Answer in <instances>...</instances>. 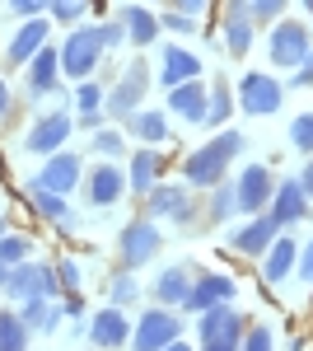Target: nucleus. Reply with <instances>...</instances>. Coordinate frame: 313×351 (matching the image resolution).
Segmentation results:
<instances>
[{"instance_id": "nucleus-7", "label": "nucleus", "mask_w": 313, "mask_h": 351, "mask_svg": "<svg viewBox=\"0 0 313 351\" xmlns=\"http://www.w3.org/2000/svg\"><path fill=\"white\" fill-rule=\"evenodd\" d=\"M183 337V319L173 314V309H164V304H155V309H145L140 314V324L131 328V351H164L168 342H178Z\"/></svg>"}, {"instance_id": "nucleus-15", "label": "nucleus", "mask_w": 313, "mask_h": 351, "mask_svg": "<svg viewBox=\"0 0 313 351\" xmlns=\"http://www.w3.org/2000/svg\"><path fill=\"white\" fill-rule=\"evenodd\" d=\"M84 337H89V347H99V351H117V347L131 342V324H127V314H122L117 304H108L99 314H89Z\"/></svg>"}, {"instance_id": "nucleus-16", "label": "nucleus", "mask_w": 313, "mask_h": 351, "mask_svg": "<svg viewBox=\"0 0 313 351\" xmlns=\"http://www.w3.org/2000/svg\"><path fill=\"white\" fill-rule=\"evenodd\" d=\"M234 192H238V211H243V216H258V211L271 206L276 178H271V169H266V164H248V169L238 173Z\"/></svg>"}, {"instance_id": "nucleus-34", "label": "nucleus", "mask_w": 313, "mask_h": 351, "mask_svg": "<svg viewBox=\"0 0 313 351\" xmlns=\"http://www.w3.org/2000/svg\"><path fill=\"white\" fill-rule=\"evenodd\" d=\"M206 192H210V220H215V225H225V220L238 216V192H234V183H215V188H206Z\"/></svg>"}, {"instance_id": "nucleus-28", "label": "nucleus", "mask_w": 313, "mask_h": 351, "mask_svg": "<svg viewBox=\"0 0 313 351\" xmlns=\"http://www.w3.org/2000/svg\"><path fill=\"white\" fill-rule=\"evenodd\" d=\"M127 132L136 136V141H145V145H164L168 141V112L159 108H136L127 117Z\"/></svg>"}, {"instance_id": "nucleus-31", "label": "nucleus", "mask_w": 313, "mask_h": 351, "mask_svg": "<svg viewBox=\"0 0 313 351\" xmlns=\"http://www.w3.org/2000/svg\"><path fill=\"white\" fill-rule=\"evenodd\" d=\"M253 38H258V24L253 19H225L220 24V43L229 56H248L253 52Z\"/></svg>"}, {"instance_id": "nucleus-35", "label": "nucleus", "mask_w": 313, "mask_h": 351, "mask_svg": "<svg viewBox=\"0 0 313 351\" xmlns=\"http://www.w3.org/2000/svg\"><path fill=\"white\" fill-rule=\"evenodd\" d=\"M89 150H94L99 160H122V155H127V136L117 132V127H99L94 141H89Z\"/></svg>"}, {"instance_id": "nucleus-27", "label": "nucleus", "mask_w": 313, "mask_h": 351, "mask_svg": "<svg viewBox=\"0 0 313 351\" xmlns=\"http://www.w3.org/2000/svg\"><path fill=\"white\" fill-rule=\"evenodd\" d=\"M19 319H24V328L28 332H56V324L66 319L61 314V304L56 300H47V295H33V300H19Z\"/></svg>"}, {"instance_id": "nucleus-4", "label": "nucleus", "mask_w": 313, "mask_h": 351, "mask_svg": "<svg viewBox=\"0 0 313 351\" xmlns=\"http://www.w3.org/2000/svg\"><path fill=\"white\" fill-rule=\"evenodd\" d=\"M313 47V28L299 24V19H276L271 33H266V61L276 71H295Z\"/></svg>"}, {"instance_id": "nucleus-46", "label": "nucleus", "mask_w": 313, "mask_h": 351, "mask_svg": "<svg viewBox=\"0 0 313 351\" xmlns=\"http://www.w3.org/2000/svg\"><path fill=\"white\" fill-rule=\"evenodd\" d=\"M14 14H24V19H33V14H47L52 10V0H5Z\"/></svg>"}, {"instance_id": "nucleus-17", "label": "nucleus", "mask_w": 313, "mask_h": 351, "mask_svg": "<svg viewBox=\"0 0 313 351\" xmlns=\"http://www.w3.org/2000/svg\"><path fill=\"white\" fill-rule=\"evenodd\" d=\"M266 211L276 216V225H281V230H295L299 220L313 216V202L304 197L299 178H281V183H276V192H271V206H266Z\"/></svg>"}, {"instance_id": "nucleus-56", "label": "nucleus", "mask_w": 313, "mask_h": 351, "mask_svg": "<svg viewBox=\"0 0 313 351\" xmlns=\"http://www.w3.org/2000/svg\"><path fill=\"white\" fill-rule=\"evenodd\" d=\"M299 5H304V10H313V0H299Z\"/></svg>"}, {"instance_id": "nucleus-33", "label": "nucleus", "mask_w": 313, "mask_h": 351, "mask_svg": "<svg viewBox=\"0 0 313 351\" xmlns=\"http://www.w3.org/2000/svg\"><path fill=\"white\" fill-rule=\"evenodd\" d=\"M108 300L117 304V309H127V304H136L140 300V286H136V271L117 267L112 276H108Z\"/></svg>"}, {"instance_id": "nucleus-22", "label": "nucleus", "mask_w": 313, "mask_h": 351, "mask_svg": "<svg viewBox=\"0 0 313 351\" xmlns=\"http://www.w3.org/2000/svg\"><path fill=\"white\" fill-rule=\"evenodd\" d=\"M258 263H262V281H266V286H281L290 271H295V263H299V243L281 230V234H276V243L262 253Z\"/></svg>"}, {"instance_id": "nucleus-39", "label": "nucleus", "mask_w": 313, "mask_h": 351, "mask_svg": "<svg viewBox=\"0 0 313 351\" xmlns=\"http://www.w3.org/2000/svg\"><path fill=\"white\" fill-rule=\"evenodd\" d=\"M238 351H276V332H271L266 324H248V332H243Z\"/></svg>"}, {"instance_id": "nucleus-1", "label": "nucleus", "mask_w": 313, "mask_h": 351, "mask_svg": "<svg viewBox=\"0 0 313 351\" xmlns=\"http://www.w3.org/2000/svg\"><path fill=\"white\" fill-rule=\"evenodd\" d=\"M243 145H248V141H243V132H234V127L215 132L206 145H197L183 160V183L187 188H215V183H225V169H229V160H238Z\"/></svg>"}, {"instance_id": "nucleus-25", "label": "nucleus", "mask_w": 313, "mask_h": 351, "mask_svg": "<svg viewBox=\"0 0 313 351\" xmlns=\"http://www.w3.org/2000/svg\"><path fill=\"white\" fill-rule=\"evenodd\" d=\"M117 19H122V28H127L131 47H150V43L159 38V14L150 10V5H136V0H131V5L117 10Z\"/></svg>"}, {"instance_id": "nucleus-45", "label": "nucleus", "mask_w": 313, "mask_h": 351, "mask_svg": "<svg viewBox=\"0 0 313 351\" xmlns=\"http://www.w3.org/2000/svg\"><path fill=\"white\" fill-rule=\"evenodd\" d=\"M286 84H290V89H309V84H313V47H309V56L295 66V75H290Z\"/></svg>"}, {"instance_id": "nucleus-40", "label": "nucleus", "mask_w": 313, "mask_h": 351, "mask_svg": "<svg viewBox=\"0 0 313 351\" xmlns=\"http://www.w3.org/2000/svg\"><path fill=\"white\" fill-rule=\"evenodd\" d=\"M89 5H94V0H52V10H47V14H52L56 24H71V28H75L79 14H84Z\"/></svg>"}, {"instance_id": "nucleus-3", "label": "nucleus", "mask_w": 313, "mask_h": 351, "mask_svg": "<svg viewBox=\"0 0 313 351\" xmlns=\"http://www.w3.org/2000/svg\"><path fill=\"white\" fill-rule=\"evenodd\" d=\"M248 332V319L238 314L234 304H215L206 314H197V337H201V351H238Z\"/></svg>"}, {"instance_id": "nucleus-32", "label": "nucleus", "mask_w": 313, "mask_h": 351, "mask_svg": "<svg viewBox=\"0 0 313 351\" xmlns=\"http://www.w3.org/2000/svg\"><path fill=\"white\" fill-rule=\"evenodd\" d=\"M28 332L24 319L14 314V309H0V351H28Z\"/></svg>"}, {"instance_id": "nucleus-13", "label": "nucleus", "mask_w": 313, "mask_h": 351, "mask_svg": "<svg viewBox=\"0 0 313 351\" xmlns=\"http://www.w3.org/2000/svg\"><path fill=\"white\" fill-rule=\"evenodd\" d=\"M276 234H281L276 216H271V211H258V216H248L243 225H234V230H229V248H234V253H243V258H262V253L276 243Z\"/></svg>"}, {"instance_id": "nucleus-12", "label": "nucleus", "mask_w": 313, "mask_h": 351, "mask_svg": "<svg viewBox=\"0 0 313 351\" xmlns=\"http://www.w3.org/2000/svg\"><path fill=\"white\" fill-rule=\"evenodd\" d=\"M238 281L229 271H192V291H187V314H206L215 304H234Z\"/></svg>"}, {"instance_id": "nucleus-50", "label": "nucleus", "mask_w": 313, "mask_h": 351, "mask_svg": "<svg viewBox=\"0 0 313 351\" xmlns=\"http://www.w3.org/2000/svg\"><path fill=\"white\" fill-rule=\"evenodd\" d=\"M168 5H173V10H183V14H197V19H201V10H206L210 0H168Z\"/></svg>"}, {"instance_id": "nucleus-8", "label": "nucleus", "mask_w": 313, "mask_h": 351, "mask_svg": "<svg viewBox=\"0 0 313 351\" xmlns=\"http://www.w3.org/2000/svg\"><path fill=\"white\" fill-rule=\"evenodd\" d=\"M145 94H150V71H145V66L136 61V66H127V71L117 75V84L108 89L103 112L112 117V122H117V117L127 122V117H131L136 108H145Z\"/></svg>"}, {"instance_id": "nucleus-20", "label": "nucleus", "mask_w": 313, "mask_h": 351, "mask_svg": "<svg viewBox=\"0 0 313 351\" xmlns=\"http://www.w3.org/2000/svg\"><path fill=\"white\" fill-rule=\"evenodd\" d=\"M164 89H173V84H187V80H201V56L178 47V43H168L164 52H159V75H155Z\"/></svg>"}, {"instance_id": "nucleus-29", "label": "nucleus", "mask_w": 313, "mask_h": 351, "mask_svg": "<svg viewBox=\"0 0 313 351\" xmlns=\"http://www.w3.org/2000/svg\"><path fill=\"white\" fill-rule=\"evenodd\" d=\"M234 117V89L225 80L210 84V99H206V117H201V127H210V132H225V122Z\"/></svg>"}, {"instance_id": "nucleus-41", "label": "nucleus", "mask_w": 313, "mask_h": 351, "mask_svg": "<svg viewBox=\"0 0 313 351\" xmlns=\"http://www.w3.org/2000/svg\"><path fill=\"white\" fill-rule=\"evenodd\" d=\"M159 28H168V33H178V38H197V14L168 10V14H159Z\"/></svg>"}, {"instance_id": "nucleus-51", "label": "nucleus", "mask_w": 313, "mask_h": 351, "mask_svg": "<svg viewBox=\"0 0 313 351\" xmlns=\"http://www.w3.org/2000/svg\"><path fill=\"white\" fill-rule=\"evenodd\" d=\"M299 188H304V197L313 202V155L304 160V169H299Z\"/></svg>"}, {"instance_id": "nucleus-36", "label": "nucleus", "mask_w": 313, "mask_h": 351, "mask_svg": "<svg viewBox=\"0 0 313 351\" xmlns=\"http://www.w3.org/2000/svg\"><path fill=\"white\" fill-rule=\"evenodd\" d=\"M28 253H33V239H24V234H0V263L5 267L28 263Z\"/></svg>"}, {"instance_id": "nucleus-48", "label": "nucleus", "mask_w": 313, "mask_h": 351, "mask_svg": "<svg viewBox=\"0 0 313 351\" xmlns=\"http://www.w3.org/2000/svg\"><path fill=\"white\" fill-rule=\"evenodd\" d=\"M225 19H253V0H225Z\"/></svg>"}, {"instance_id": "nucleus-37", "label": "nucleus", "mask_w": 313, "mask_h": 351, "mask_svg": "<svg viewBox=\"0 0 313 351\" xmlns=\"http://www.w3.org/2000/svg\"><path fill=\"white\" fill-rule=\"evenodd\" d=\"M290 145H295L304 160L313 155V112H299V117L290 122Z\"/></svg>"}, {"instance_id": "nucleus-18", "label": "nucleus", "mask_w": 313, "mask_h": 351, "mask_svg": "<svg viewBox=\"0 0 313 351\" xmlns=\"http://www.w3.org/2000/svg\"><path fill=\"white\" fill-rule=\"evenodd\" d=\"M47 38H52V24H47V14H33L19 24V33L10 38V47H5V61L10 66H28L33 56L47 47Z\"/></svg>"}, {"instance_id": "nucleus-52", "label": "nucleus", "mask_w": 313, "mask_h": 351, "mask_svg": "<svg viewBox=\"0 0 313 351\" xmlns=\"http://www.w3.org/2000/svg\"><path fill=\"white\" fill-rule=\"evenodd\" d=\"M5 112H10V84L0 80V117H5Z\"/></svg>"}, {"instance_id": "nucleus-49", "label": "nucleus", "mask_w": 313, "mask_h": 351, "mask_svg": "<svg viewBox=\"0 0 313 351\" xmlns=\"http://www.w3.org/2000/svg\"><path fill=\"white\" fill-rule=\"evenodd\" d=\"M103 122H108V112H103V108H99V112H75V127H84V132H99Z\"/></svg>"}, {"instance_id": "nucleus-21", "label": "nucleus", "mask_w": 313, "mask_h": 351, "mask_svg": "<svg viewBox=\"0 0 313 351\" xmlns=\"http://www.w3.org/2000/svg\"><path fill=\"white\" fill-rule=\"evenodd\" d=\"M84 183H89V202H94V206H112V202H122V197H127V173H122V169H117V160H103L99 164V169H89V178H84Z\"/></svg>"}, {"instance_id": "nucleus-47", "label": "nucleus", "mask_w": 313, "mask_h": 351, "mask_svg": "<svg viewBox=\"0 0 313 351\" xmlns=\"http://www.w3.org/2000/svg\"><path fill=\"white\" fill-rule=\"evenodd\" d=\"M295 271H299V281H309V286H313V239L299 248V263H295Z\"/></svg>"}, {"instance_id": "nucleus-30", "label": "nucleus", "mask_w": 313, "mask_h": 351, "mask_svg": "<svg viewBox=\"0 0 313 351\" xmlns=\"http://www.w3.org/2000/svg\"><path fill=\"white\" fill-rule=\"evenodd\" d=\"M28 206H33L38 216L56 220L61 230H71V206H66V197H61V192H47V188H38V183H28Z\"/></svg>"}, {"instance_id": "nucleus-44", "label": "nucleus", "mask_w": 313, "mask_h": 351, "mask_svg": "<svg viewBox=\"0 0 313 351\" xmlns=\"http://www.w3.org/2000/svg\"><path fill=\"white\" fill-rule=\"evenodd\" d=\"M56 281H61V295L79 291V263H71V258H66V263L56 267Z\"/></svg>"}, {"instance_id": "nucleus-14", "label": "nucleus", "mask_w": 313, "mask_h": 351, "mask_svg": "<svg viewBox=\"0 0 313 351\" xmlns=\"http://www.w3.org/2000/svg\"><path fill=\"white\" fill-rule=\"evenodd\" d=\"M79 178H84V160H79L75 150H56V155H47L42 160V169H38V188L47 192H61V197H71V192L79 188Z\"/></svg>"}, {"instance_id": "nucleus-5", "label": "nucleus", "mask_w": 313, "mask_h": 351, "mask_svg": "<svg viewBox=\"0 0 313 351\" xmlns=\"http://www.w3.org/2000/svg\"><path fill=\"white\" fill-rule=\"evenodd\" d=\"M234 104H238L243 117H271V112H281V104H286V84L276 80V75L248 71V75H238Z\"/></svg>"}, {"instance_id": "nucleus-10", "label": "nucleus", "mask_w": 313, "mask_h": 351, "mask_svg": "<svg viewBox=\"0 0 313 351\" xmlns=\"http://www.w3.org/2000/svg\"><path fill=\"white\" fill-rule=\"evenodd\" d=\"M145 211H150V220H178L183 230H192L197 202H192L187 183H155V188L145 192Z\"/></svg>"}, {"instance_id": "nucleus-24", "label": "nucleus", "mask_w": 313, "mask_h": 351, "mask_svg": "<svg viewBox=\"0 0 313 351\" xmlns=\"http://www.w3.org/2000/svg\"><path fill=\"white\" fill-rule=\"evenodd\" d=\"M206 99H210V84L206 80H187V84H173L168 89V112H178L183 122H201L206 117Z\"/></svg>"}, {"instance_id": "nucleus-11", "label": "nucleus", "mask_w": 313, "mask_h": 351, "mask_svg": "<svg viewBox=\"0 0 313 351\" xmlns=\"http://www.w3.org/2000/svg\"><path fill=\"white\" fill-rule=\"evenodd\" d=\"M71 132H75V117H71L66 108H56V112H42V117H38V122L28 127L24 145H28V155L47 160V155H56V150H66Z\"/></svg>"}, {"instance_id": "nucleus-23", "label": "nucleus", "mask_w": 313, "mask_h": 351, "mask_svg": "<svg viewBox=\"0 0 313 351\" xmlns=\"http://www.w3.org/2000/svg\"><path fill=\"white\" fill-rule=\"evenodd\" d=\"M28 89H33V99H47V94L61 89V52L52 43L28 61Z\"/></svg>"}, {"instance_id": "nucleus-26", "label": "nucleus", "mask_w": 313, "mask_h": 351, "mask_svg": "<svg viewBox=\"0 0 313 351\" xmlns=\"http://www.w3.org/2000/svg\"><path fill=\"white\" fill-rule=\"evenodd\" d=\"M159 173H164V155L159 150H136L131 155V173H127V192H136V197H145V192L159 183Z\"/></svg>"}, {"instance_id": "nucleus-57", "label": "nucleus", "mask_w": 313, "mask_h": 351, "mask_svg": "<svg viewBox=\"0 0 313 351\" xmlns=\"http://www.w3.org/2000/svg\"><path fill=\"white\" fill-rule=\"evenodd\" d=\"M89 351H99V347H89Z\"/></svg>"}, {"instance_id": "nucleus-42", "label": "nucleus", "mask_w": 313, "mask_h": 351, "mask_svg": "<svg viewBox=\"0 0 313 351\" xmlns=\"http://www.w3.org/2000/svg\"><path fill=\"white\" fill-rule=\"evenodd\" d=\"M290 0H253V24H276Z\"/></svg>"}, {"instance_id": "nucleus-19", "label": "nucleus", "mask_w": 313, "mask_h": 351, "mask_svg": "<svg viewBox=\"0 0 313 351\" xmlns=\"http://www.w3.org/2000/svg\"><path fill=\"white\" fill-rule=\"evenodd\" d=\"M187 291H192V267H187V263H168V267H159L155 281H150V295H155L164 309H183Z\"/></svg>"}, {"instance_id": "nucleus-38", "label": "nucleus", "mask_w": 313, "mask_h": 351, "mask_svg": "<svg viewBox=\"0 0 313 351\" xmlns=\"http://www.w3.org/2000/svg\"><path fill=\"white\" fill-rule=\"evenodd\" d=\"M103 99H108V94H103V84H99V80H79L75 84V108L79 112H99V108H103Z\"/></svg>"}, {"instance_id": "nucleus-9", "label": "nucleus", "mask_w": 313, "mask_h": 351, "mask_svg": "<svg viewBox=\"0 0 313 351\" xmlns=\"http://www.w3.org/2000/svg\"><path fill=\"white\" fill-rule=\"evenodd\" d=\"M5 295L10 300H33V295L61 300L56 267L52 263H14V267H10V281H5Z\"/></svg>"}, {"instance_id": "nucleus-43", "label": "nucleus", "mask_w": 313, "mask_h": 351, "mask_svg": "<svg viewBox=\"0 0 313 351\" xmlns=\"http://www.w3.org/2000/svg\"><path fill=\"white\" fill-rule=\"evenodd\" d=\"M99 38H103V52H117V47L127 43V28H122V19L112 14L108 24H99Z\"/></svg>"}, {"instance_id": "nucleus-55", "label": "nucleus", "mask_w": 313, "mask_h": 351, "mask_svg": "<svg viewBox=\"0 0 313 351\" xmlns=\"http://www.w3.org/2000/svg\"><path fill=\"white\" fill-rule=\"evenodd\" d=\"M0 234H10V220H5V211H0Z\"/></svg>"}, {"instance_id": "nucleus-6", "label": "nucleus", "mask_w": 313, "mask_h": 351, "mask_svg": "<svg viewBox=\"0 0 313 351\" xmlns=\"http://www.w3.org/2000/svg\"><path fill=\"white\" fill-rule=\"evenodd\" d=\"M159 248H164L159 225H150V220H127V225L117 230V267L140 271L159 253Z\"/></svg>"}, {"instance_id": "nucleus-2", "label": "nucleus", "mask_w": 313, "mask_h": 351, "mask_svg": "<svg viewBox=\"0 0 313 351\" xmlns=\"http://www.w3.org/2000/svg\"><path fill=\"white\" fill-rule=\"evenodd\" d=\"M61 75H71V80H89L94 71H99V56H103V38H99V24H75L71 28V38H61Z\"/></svg>"}, {"instance_id": "nucleus-54", "label": "nucleus", "mask_w": 313, "mask_h": 351, "mask_svg": "<svg viewBox=\"0 0 313 351\" xmlns=\"http://www.w3.org/2000/svg\"><path fill=\"white\" fill-rule=\"evenodd\" d=\"M5 281H10V267H5V263H0V291H5Z\"/></svg>"}, {"instance_id": "nucleus-53", "label": "nucleus", "mask_w": 313, "mask_h": 351, "mask_svg": "<svg viewBox=\"0 0 313 351\" xmlns=\"http://www.w3.org/2000/svg\"><path fill=\"white\" fill-rule=\"evenodd\" d=\"M164 351H192V347H187L183 337H178V342H168V347H164Z\"/></svg>"}]
</instances>
